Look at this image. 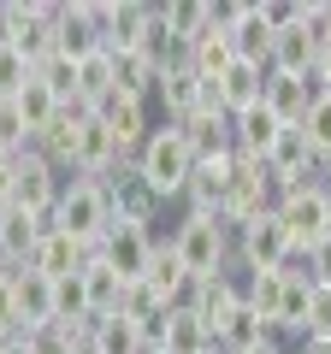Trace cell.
<instances>
[{
	"mask_svg": "<svg viewBox=\"0 0 331 354\" xmlns=\"http://www.w3.org/2000/svg\"><path fill=\"white\" fill-rule=\"evenodd\" d=\"M166 248L178 254V266L190 278H219V272H237V236L219 213H195L184 207L178 225L166 230Z\"/></svg>",
	"mask_w": 331,
	"mask_h": 354,
	"instance_id": "cell-1",
	"label": "cell"
},
{
	"mask_svg": "<svg viewBox=\"0 0 331 354\" xmlns=\"http://www.w3.org/2000/svg\"><path fill=\"white\" fill-rule=\"evenodd\" d=\"M130 165H136V177L154 189L160 207H172V201L184 207V189H190V171H195V148L178 124H154V136L136 148Z\"/></svg>",
	"mask_w": 331,
	"mask_h": 354,
	"instance_id": "cell-2",
	"label": "cell"
},
{
	"mask_svg": "<svg viewBox=\"0 0 331 354\" xmlns=\"http://www.w3.org/2000/svg\"><path fill=\"white\" fill-rule=\"evenodd\" d=\"M53 230H65L71 242L83 248H101V236L113 230V201H107V183L101 177H65L60 201H53Z\"/></svg>",
	"mask_w": 331,
	"mask_h": 354,
	"instance_id": "cell-3",
	"label": "cell"
},
{
	"mask_svg": "<svg viewBox=\"0 0 331 354\" xmlns=\"http://www.w3.org/2000/svg\"><path fill=\"white\" fill-rule=\"evenodd\" d=\"M160 242H166V236H160L154 225H130V218H113V230L101 236V248H95V254H101V260L113 266L125 283H142V278H148V266H154V254H160Z\"/></svg>",
	"mask_w": 331,
	"mask_h": 354,
	"instance_id": "cell-4",
	"label": "cell"
},
{
	"mask_svg": "<svg viewBox=\"0 0 331 354\" xmlns=\"http://www.w3.org/2000/svg\"><path fill=\"white\" fill-rule=\"evenodd\" d=\"M278 225L290 230V242H296V254H307L319 236H325V183H296V189H278Z\"/></svg>",
	"mask_w": 331,
	"mask_h": 354,
	"instance_id": "cell-5",
	"label": "cell"
},
{
	"mask_svg": "<svg viewBox=\"0 0 331 354\" xmlns=\"http://www.w3.org/2000/svg\"><path fill=\"white\" fill-rule=\"evenodd\" d=\"M118 165H125V153H118V142L101 130V118L83 113L71 130V153H65V177H113Z\"/></svg>",
	"mask_w": 331,
	"mask_h": 354,
	"instance_id": "cell-6",
	"label": "cell"
},
{
	"mask_svg": "<svg viewBox=\"0 0 331 354\" xmlns=\"http://www.w3.org/2000/svg\"><path fill=\"white\" fill-rule=\"evenodd\" d=\"M290 254H296V242H290V230L278 225V213H267L249 230H237V272H284Z\"/></svg>",
	"mask_w": 331,
	"mask_h": 354,
	"instance_id": "cell-7",
	"label": "cell"
},
{
	"mask_svg": "<svg viewBox=\"0 0 331 354\" xmlns=\"http://www.w3.org/2000/svg\"><path fill=\"white\" fill-rule=\"evenodd\" d=\"M65 189V171L48 160L42 148H24L18 153V183H12V207H24V213H42L53 218V201H60Z\"/></svg>",
	"mask_w": 331,
	"mask_h": 354,
	"instance_id": "cell-8",
	"label": "cell"
},
{
	"mask_svg": "<svg viewBox=\"0 0 331 354\" xmlns=\"http://www.w3.org/2000/svg\"><path fill=\"white\" fill-rule=\"evenodd\" d=\"M95 12H101V48L107 53H142L148 24H154L148 0H95Z\"/></svg>",
	"mask_w": 331,
	"mask_h": 354,
	"instance_id": "cell-9",
	"label": "cell"
},
{
	"mask_svg": "<svg viewBox=\"0 0 331 354\" xmlns=\"http://www.w3.org/2000/svg\"><path fill=\"white\" fill-rule=\"evenodd\" d=\"M95 118H101V130L118 142V153H125V160H136V148L154 136V124H160V118H154V106H148V101H130V95H107V101L95 106Z\"/></svg>",
	"mask_w": 331,
	"mask_h": 354,
	"instance_id": "cell-10",
	"label": "cell"
},
{
	"mask_svg": "<svg viewBox=\"0 0 331 354\" xmlns=\"http://www.w3.org/2000/svg\"><path fill=\"white\" fill-rule=\"evenodd\" d=\"M237 171H242V153H237V148L195 160L190 189H184V207H195V213H219V207H225V195H231V183H237Z\"/></svg>",
	"mask_w": 331,
	"mask_h": 354,
	"instance_id": "cell-11",
	"label": "cell"
},
{
	"mask_svg": "<svg viewBox=\"0 0 331 354\" xmlns=\"http://www.w3.org/2000/svg\"><path fill=\"white\" fill-rule=\"evenodd\" d=\"M53 36H60V53L71 65H83L89 53H101V12H95V0H60Z\"/></svg>",
	"mask_w": 331,
	"mask_h": 354,
	"instance_id": "cell-12",
	"label": "cell"
},
{
	"mask_svg": "<svg viewBox=\"0 0 331 354\" xmlns=\"http://www.w3.org/2000/svg\"><path fill=\"white\" fill-rule=\"evenodd\" d=\"M213 95H207V83L184 65V71H160V83H154V118L160 124H184V118L195 113V106H207Z\"/></svg>",
	"mask_w": 331,
	"mask_h": 354,
	"instance_id": "cell-13",
	"label": "cell"
},
{
	"mask_svg": "<svg viewBox=\"0 0 331 354\" xmlns=\"http://www.w3.org/2000/svg\"><path fill=\"white\" fill-rule=\"evenodd\" d=\"M101 183H107V201H113V218H130V225H160L166 207L154 201V189L136 177V165H130V160L118 165L113 177H101Z\"/></svg>",
	"mask_w": 331,
	"mask_h": 354,
	"instance_id": "cell-14",
	"label": "cell"
},
{
	"mask_svg": "<svg viewBox=\"0 0 331 354\" xmlns=\"http://www.w3.org/2000/svg\"><path fill=\"white\" fill-rule=\"evenodd\" d=\"M267 177L278 183V189H296V183H307L314 177V148H307V136H302V124H284L278 130V142L267 148Z\"/></svg>",
	"mask_w": 331,
	"mask_h": 354,
	"instance_id": "cell-15",
	"label": "cell"
},
{
	"mask_svg": "<svg viewBox=\"0 0 331 354\" xmlns=\"http://www.w3.org/2000/svg\"><path fill=\"white\" fill-rule=\"evenodd\" d=\"M267 77H272L267 65H255V59H231V65H225V77H219L207 95H213V101L225 106L231 118H237L242 106H260V101H267Z\"/></svg>",
	"mask_w": 331,
	"mask_h": 354,
	"instance_id": "cell-16",
	"label": "cell"
},
{
	"mask_svg": "<svg viewBox=\"0 0 331 354\" xmlns=\"http://www.w3.org/2000/svg\"><path fill=\"white\" fill-rule=\"evenodd\" d=\"M12 301H18V337L53 325V278H42V272L18 266V272H12Z\"/></svg>",
	"mask_w": 331,
	"mask_h": 354,
	"instance_id": "cell-17",
	"label": "cell"
},
{
	"mask_svg": "<svg viewBox=\"0 0 331 354\" xmlns=\"http://www.w3.org/2000/svg\"><path fill=\"white\" fill-rule=\"evenodd\" d=\"M53 218H42V213H24V207H0V266H30V254H36V242H42V230H48Z\"/></svg>",
	"mask_w": 331,
	"mask_h": 354,
	"instance_id": "cell-18",
	"label": "cell"
},
{
	"mask_svg": "<svg viewBox=\"0 0 331 354\" xmlns=\"http://www.w3.org/2000/svg\"><path fill=\"white\" fill-rule=\"evenodd\" d=\"M314 59H319V41H314V30H307L302 18L284 24V30H272L267 71H278V77H307V71H314Z\"/></svg>",
	"mask_w": 331,
	"mask_h": 354,
	"instance_id": "cell-19",
	"label": "cell"
},
{
	"mask_svg": "<svg viewBox=\"0 0 331 354\" xmlns=\"http://www.w3.org/2000/svg\"><path fill=\"white\" fill-rule=\"evenodd\" d=\"M83 301H89V319H118L125 301H130V283L118 278L101 254H89V266H83Z\"/></svg>",
	"mask_w": 331,
	"mask_h": 354,
	"instance_id": "cell-20",
	"label": "cell"
},
{
	"mask_svg": "<svg viewBox=\"0 0 331 354\" xmlns=\"http://www.w3.org/2000/svg\"><path fill=\"white\" fill-rule=\"evenodd\" d=\"M83 266H89V248H83V242H71L65 236V230H42V242H36V254H30V272H42V278H77V272H83Z\"/></svg>",
	"mask_w": 331,
	"mask_h": 354,
	"instance_id": "cell-21",
	"label": "cell"
},
{
	"mask_svg": "<svg viewBox=\"0 0 331 354\" xmlns=\"http://www.w3.org/2000/svg\"><path fill=\"white\" fill-rule=\"evenodd\" d=\"M267 337H272V325H267L249 301H237V307L213 325V348H219V354H249V348H260Z\"/></svg>",
	"mask_w": 331,
	"mask_h": 354,
	"instance_id": "cell-22",
	"label": "cell"
},
{
	"mask_svg": "<svg viewBox=\"0 0 331 354\" xmlns=\"http://www.w3.org/2000/svg\"><path fill=\"white\" fill-rule=\"evenodd\" d=\"M278 130L284 124L267 113V101H260V106H242V113L231 118V148H237L242 160H267V148L278 142Z\"/></svg>",
	"mask_w": 331,
	"mask_h": 354,
	"instance_id": "cell-23",
	"label": "cell"
},
{
	"mask_svg": "<svg viewBox=\"0 0 331 354\" xmlns=\"http://www.w3.org/2000/svg\"><path fill=\"white\" fill-rule=\"evenodd\" d=\"M184 136H190V148H195V160H207V153H231V113L219 101H207V106H195L190 118H184Z\"/></svg>",
	"mask_w": 331,
	"mask_h": 354,
	"instance_id": "cell-24",
	"label": "cell"
},
{
	"mask_svg": "<svg viewBox=\"0 0 331 354\" xmlns=\"http://www.w3.org/2000/svg\"><path fill=\"white\" fill-rule=\"evenodd\" d=\"M160 18H166V30L184 41V48H195L202 36H213L219 30V18H213V0H166L160 6Z\"/></svg>",
	"mask_w": 331,
	"mask_h": 354,
	"instance_id": "cell-25",
	"label": "cell"
},
{
	"mask_svg": "<svg viewBox=\"0 0 331 354\" xmlns=\"http://www.w3.org/2000/svg\"><path fill=\"white\" fill-rule=\"evenodd\" d=\"M307 106H314V83L307 77H267V113L278 118V124H302Z\"/></svg>",
	"mask_w": 331,
	"mask_h": 354,
	"instance_id": "cell-26",
	"label": "cell"
},
{
	"mask_svg": "<svg viewBox=\"0 0 331 354\" xmlns=\"http://www.w3.org/2000/svg\"><path fill=\"white\" fill-rule=\"evenodd\" d=\"M107 95H118V59L101 48V53H89V59L77 65V101H83V106L95 113V106H101Z\"/></svg>",
	"mask_w": 331,
	"mask_h": 354,
	"instance_id": "cell-27",
	"label": "cell"
},
{
	"mask_svg": "<svg viewBox=\"0 0 331 354\" xmlns=\"http://www.w3.org/2000/svg\"><path fill=\"white\" fill-rule=\"evenodd\" d=\"M12 106H18V118H24V130H30V136H42V130H48L53 118H60V106H65V101L53 95L48 83H42V77H30V83L12 95Z\"/></svg>",
	"mask_w": 331,
	"mask_h": 354,
	"instance_id": "cell-28",
	"label": "cell"
},
{
	"mask_svg": "<svg viewBox=\"0 0 331 354\" xmlns=\"http://www.w3.org/2000/svg\"><path fill=\"white\" fill-rule=\"evenodd\" d=\"M207 348H213V330H207L202 313H166L160 354H207Z\"/></svg>",
	"mask_w": 331,
	"mask_h": 354,
	"instance_id": "cell-29",
	"label": "cell"
},
{
	"mask_svg": "<svg viewBox=\"0 0 331 354\" xmlns=\"http://www.w3.org/2000/svg\"><path fill=\"white\" fill-rule=\"evenodd\" d=\"M242 278V301L255 307L267 325H278V301H284V272H237ZM278 337V330H272Z\"/></svg>",
	"mask_w": 331,
	"mask_h": 354,
	"instance_id": "cell-30",
	"label": "cell"
},
{
	"mask_svg": "<svg viewBox=\"0 0 331 354\" xmlns=\"http://www.w3.org/2000/svg\"><path fill=\"white\" fill-rule=\"evenodd\" d=\"M113 59H118V95H130V101H148V106H154L160 65H154L148 53H113Z\"/></svg>",
	"mask_w": 331,
	"mask_h": 354,
	"instance_id": "cell-31",
	"label": "cell"
},
{
	"mask_svg": "<svg viewBox=\"0 0 331 354\" xmlns=\"http://www.w3.org/2000/svg\"><path fill=\"white\" fill-rule=\"evenodd\" d=\"M231 59H237V53H231V36H225V30H213V36H202V41L190 48V71L202 77L207 88L225 77V65H231Z\"/></svg>",
	"mask_w": 331,
	"mask_h": 354,
	"instance_id": "cell-32",
	"label": "cell"
},
{
	"mask_svg": "<svg viewBox=\"0 0 331 354\" xmlns=\"http://www.w3.org/2000/svg\"><path fill=\"white\" fill-rule=\"evenodd\" d=\"M95 348H101V354H148L142 337H136V325H130L125 313H118V319H95Z\"/></svg>",
	"mask_w": 331,
	"mask_h": 354,
	"instance_id": "cell-33",
	"label": "cell"
},
{
	"mask_svg": "<svg viewBox=\"0 0 331 354\" xmlns=\"http://www.w3.org/2000/svg\"><path fill=\"white\" fill-rule=\"evenodd\" d=\"M302 136L314 148V160H331V95H314V106L302 118Z\"/></svg>",
	"mask_w": 331,
	"mask_h": 354,
	"instance_id": "cell-34",
	"label": "cell"
},
{
	"mask_svg": "<svg viewBox=\"0 0 331 354\" xmlns=\"http://www.w3.org/2000/svg\"><path fill=\"white\" fill-rule=\"evenodd\" d=\"M30 77H36V65H30L24 53L12 48V41H0V101H12V95L30 83Z\"/></svg>",
	"mask_w": 331,
	"mask_h": 354,
	"instance_id": "cell-35",
	"label": "cell"
},
{
	"mask_svg": "<svg viewBox=\"0 0 331 354\" xmlns=\"http://www.w3.org/2000/svg\"><path fill=\"white\" fill-rule=\"evenodd\" d=\"M36 77H42V83L53 88V95H60L65 106H83V101H77V65L65 59V53H53L48 65H36Z\"/></svg>",
	"mask_w": 331,
	"mask_h": 354,
	"instance_id": "cell-36",
	"label": "cell"
},
{
	"mask_svg": "<svg viewBox=\"0 0 331 354\" xmlns=\"http://www.w3.org/2000/svg\"><path fill=\"white\" fill-rule=\"evenodd\" d=\"M24 148H36V136L24 130V118H18L12 101H0V153H24Z\"/></svg>",
	"mask_w": 331,
	"mask_h": 354,
	"instance_id": "cell-37",
	"label": "cell"
},
{
	"mask_svg": "<svg viewBox=\"0 0 331 354\" xmlns=\"http://www.w3.org/2000/svg\"><path fill=\"white\" fill-rule=\"evenodd\" d=\"M83 330H89V325H83ZM83 330H65V325L30 330V337H24V354H71V342L83 337Z\"/></svg>",
	"mask_w": 331,
	"mask_h": 354,
	"instance_id": "cell-38",
	"label": "cell"
},
{
	"mask_svg": "<svg viewBox=\"0 0 331 354\" xmlns=\"http://www.w3.org/2000/svg\"><path fill=\"white\" fill-rule=\"evenodd\" d=\"M307 337H331V283H314V301H307Z\"/></svg>",
	"mask_w": 331,
	"mask_h": 354,
	"instance_id": "cell-39",
	"label": "cell"
},
{
	"mask_svg": "<svg viewBox=\"0 0 331 354\" xmlns=\"http://www.w3.org/2000/svg\"><path fill=\"white\" fill-rule=\"evenodd\" d=\"M302 260H307V278H314V283H331V236H319Z\"/></svg>",
	"mask_w": 331,
	"mask_h": 354,
	"instance_id": "cell-40",
	"label": "cell"
},
{
	"mask_svg": "<svg viewBox=\"0 0 331 354\" xmlns=\"http://www.w3.org/2000/svg\"><path fill=\"white\" fill-rule=\"evenodd\" d=\"M296 354H331V337H302V342H290Z\"/></svg>",
	"mask_w": 331,
	"mask_h": 354,
	"instance_id": "cell-41",
	"label": "cell"
},
{
	"mask_svg": "<svg viewBox=\"0 0 331 354\" xmlns=\"http://www.w3.org/2000/svg\"><path fill=\"white\" fill-rule=\"evenodd\" d=\"M249 354H290V342H278V337H267L260 348H249Z\"/></svg>",
	"mask_w": 331,
	"mask_h": 354,
	"instance_id": "cell-42",
	"label": "cell"
},
{
	"mask_svg": "<svg viewBox=\"0 0 331 354\" xmlns=\"http://www.w3.org/2000/svg\"><path fill=\"white\" fill-rule=\"evenodd\" d=\"M325 236H331V189H325Z\"/></svg>",
	"mask_w": 331,
	"mask_h": 354,
	"instance_id": "cell-43",
	"label": "cell"
},
{
	"mask_svg": "<svg viewBox=\"0 0 331 354\" xmlns=\"http://www.w3.org/2000/svg\"><path fill=\"white\" fill-rule=\"evenodd\" d=\"M0 41H6V24H0Z\"/></svg>",
	"mask_w": 331,
	"mask_h": 354,
	"instance_id": "cell-44",
	"label": "cell"
},
{
	"mask_svg": "<svg viewBox=\"0 0 331 354\" xmlns=\"http://www.w3.org/2000/svg\"><path fill=\"white\" fill-rule=\"evenodd\" d=\"M207 354H219V348H207Z\"/></svg>",
	"mask_w": 331,
	"mask_h": 354,
	"instance_id": "cell-45",
	"label": "cell"
},
{
	"mask_svg": "<svg viewBox=\"0 0 331 354\" xmlns=\"http://www.w3.org/2000/svg\"><path fill=\"white\" fill-rule=\"evenodd\" d=\"M154 354H160V348H154Z\"/></svg>",
	"mask_w": 331,
	"mask_h": 354,
	"instance_id": "cell-46",
	"label": "cell"
},
{
	"mask_svg": "<svg viewBox=\"0 0 331 354\" xmlns=\"http://www.w3.org/2000/svg\"><path fill=\"white\" fill-rule=\"evenodd\" d=\"M290 354H296V348H290Z\"/></svg>",
	"mask_w": 331,
	"mask_h": 354,
	"instance_id": "cell-47",
	"label": "cell"
}]
</instances>
